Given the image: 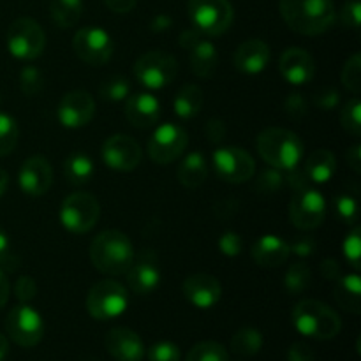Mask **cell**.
<instances>
[{
	"label": "cell",
	"mask_w": 361,
	"mask_h": 361,
	"mask_svg": "<svg viewBox=\"0 0 361 361\" xmlns=\"http://www.w3.org/2000/svg\"><path fill=\"white\" fill-rule=\"evenodd\" d=\"M279 11L293 32L307 37L328 32L337 18L334 0H279Z\"/></svg>",
	"instance_id": "6da1fadb"
},
{
	"label": "cell",
	"mask_w": 361,
	"mask_h": 361,
	"mask_svg": "<svg viewBox=\"0 0 361 361\" xmlns=\"http://www.w3.org/2000/svg\"><path fill=\"white\" fill-rule=\"evenodd\" d=\"M134 247L129 236L116 229L99 233L90 243V261L97 271L111 277L123 275L133 264Z\"/></svg>",
	"instance_id": "7a4b0ae2"
},
{
	"label": "cell",
	"mask_w": 361,
	"mask_h": 361,
	"mask_svg": "<svg viewBox=\"0 0 361 361\" xmlns=\"http://www.w3.org/2000/svg\"><path fill=\"white\" fill-rule=\"evenodd\" d=\"M257 152L261 159L279 171L296 169L305 155V145L296 133L282 127H268L257 136Z\"/></svg>",
	"instance_id": "3957f363"
},
{
	"label": "cell",
	"mask_w": 361,
	"mask_h": 361,
	"mask_svg": "<svg viewBox=\"0 0 361 361\" xmlns=\"http://www.w3.org/2000/svg\"><path fill=\"white\" fill-rule=\"evenodd\" d=\"M293 324L302 335L316 341H330L341 334L342 321L326 303L317 300H302L293 309Z\"/></svg>",
	"instance_id": "277c9868"
},
{
	"label": "cell",
	"mask_w": 361,
	"mask_h": 361,
	"mask_svg": "<svg viewBox=\"0 0 361 361\" xmlns=\"http://www.w3.org/2000/svg\"><path fill=\"white\" fill-rule=\"evenodd\" d=\"M187 11L194 28L204 37L222 35L235 20V11L229 0H189Z\"/></svg>",
	"instance_id": "5b68a950"
},
{
	"label": "cell",
	"mask_w": 361,
	"mask_h": 361,
	"mask_svg": "<svg viewBox=\"0 0 361 361\" xmlns=\"http://www.w3.org/2000/svg\"><path fill=\"white\" fill-rule=\"evenodd\" d=\"M129 307V293L120 282L104 279L92 286L87 296V310L94 319L109 321L122 316Z\"/></svg>",
	"instance_id": "8992f818"
},
{
	"label": "cell",
	"mask_w": 361,
	"mask_h": 361,
	"mask_svg": "<svg viewBox=\"0 0 361 361\" xmlns=\"http://www.w3.org/2000/svg\"><path fill=\"white\" fill-rule=\"evenodd\" d=\"M46 48V34L34 18H18L7 30V49L18 60H35Z\"/></svg>",
	"instance_id": "52a82bcc"
},
{
	"label": "cell",
	"mask_w": 361,
	"mask_h": 361,
	"mask_svg": "<svg viewBox=\"0 0 361 361\" xmlns=\"http://www.w3.org/2000/svg\"><path fill=\"white\" fill-rule=\"evenodd\" d=\"M176 74H178V63L175 56L161 49L143 53L134 63L136 80L150 90H161L171 85Z\"/></svg>",
	"instance_id": "ba28073f"
},
{
	"label": "cell",
	"mask_w": 361,
	"mask_h": 361,
	"mask_svg": "<svg viewBox=\"0 0 361 361\" xmlns=\"http://www.w3.org/2000/svg\"><path fill=\"white\" fill-rule=\"evenodd\" d=\"M101 217V204L97 197L88 192H74L62 201L60 222L74 235H85L97 224Z\"/></svg>",
	"instance_id": "9c48e42d"
},
{
	"label": "cell",
	"mask_w": 361,
	"mask_h": 361,
	"mask_svg": "<svg viewBox=\"0 0 361 361\" xmlns=\"http://www.w3.org/2000/svg\"><path fill=\"white\" fill-rule=\"evenodd\" d=\"M6 331L14 344L34 348L44 337V321L30 303H20L7 314Z\"/></svg>",
	"instance_id": "30bf717a"
},
{
	"label": "cell",
	"mask_w": 361,
	"mask_h": 361,
	"mask_svg": "<svg viewBox=\"0 0 361 361\" xmlns=\"http://www.w3.org/2000/svg\"><path fill=\"white\" fill-rule=\"evenodd\" d=\"M326 217V201L316 189L303 187L298 189L289 203V219L300 231H314Z\"/></svg>",
	"instance_id": "8fae6325"
},
{
	"label": "cell",
	"mask_w": 361,
	"mask_h": 361,
	"mask_svg": "<svg viewBox=\"0 0 361 361\" xmlns=\"http://www.w3.org/2000/svg\"><path fill=\"white\" fill-rule=\"evenodd\" d=\"M73 49L80 60L92 67H101L111 60L115 44L104 28L85 27L74 34Z\"/></svg>",
	"instance_id": "7c38bea8"
},
{
	"label": "cell",
	"mask_w": 361,
	"mask_h": 361,
	"mask_svg": "<svg viewBox=\"0 0 361 361\" xmlns=\"http://www.w3.org/2000/svg\"><path fill=\"white\" fill-rule=\"evenodd\" d=\"M189 145V134L185 129L176 123H162L152 134L148 141V157L155 164H171L176 159L182 157Z\"/></svg>",
	"instance_id": "4fadbf2b"
},
{
	"label": "cell",
	"mask_w": 361,
	"mask_h": 361,
	"mask_svg": "<svg viewBox=\"0 0 361 361\" xmlns=\"http://www.w3.org/2000/svg\"><path fill=\"white\" fill-rule=\"evenodd\" d=\"M214 168L221 180L228 183H245L252 180L256 173V162L252 155L238 147H222L214 152Z\"/></svg>",
	"instance_id": "5bb4252c"
},
{
	"label": "cell",
	"mask_w": 361,
	"mask_h": 361,
	"mask_svg": "<svg viewBox=\"0 0 361 361\" xmlns=\"http://www.w3.org/2000/svg\"><path fill=\"white\" fill-rule=\"evenodd\" d=\"M102 161L113 171L129 173L140 166L143 159L140 143L127 134H113L102 145Z\"/></svg>",
	"instance_id": "9a60e30c"
},
{
	"label": "cell",
	"mask_w": 361,
	"mask_h": 361,
	"mask_svg": "<svg viewBox=\"0 0 361 361\" xmlns=\"http://www.w3.org/2000/svg\"><path fill=\"white\" fill-rule=\"evenodd\" d=\"M59 122L67 129H80L88 126L95 116V101L87 90H71L60 99Z\"/></svg>",
	"instance_id": "2e32d148"
},
{
	"label": "cell",
	"mask_w": 361,
	"mask_h": 361,
	"mask_svg": "<svg viewBox=\"0 0 361 361\" xmlns=\"http://www.w3.org/2000/svg\"><path fill=\"white\" fill-rule=\"evenodd\" d=\"M20 189L30 197H41L51 189L53 168L42 155H32L21 164L18 173Z\"/></svg>",
	"instance_id": "e0dca14e"
},
{
	"label": "cell",
	"mask_w": 361,
	"mask_h": 361,
	"mask_svg": "<svg viewBox=\"0 0 361 361\" xmlns=\"http://www.w3.org/2000/svg\"><path fill=\"white\" fill-rule=\"evenodd\" d=\"M127 274V284H129L130 291L136 295L145 296L154 293L161 284V268H159V261L154 252L147 250L141 252L140 256H134L133 264L129 267Z\"/></svg>",
	"instance_id": "ac0fdd59"
},
{
	"label": "cell",
	"mask_w": 361,
	"mask_h": 361,
	"mask_svg": "<svg viewBox=\"0 0 361 361\" xmlns=\"http://www.w3.org/2000/svg\"><path fill=\"white\" fill-rule=\"evenodd\" d=\"M183 296L197 309H212L222 296V284L210 274H194L183 281Z\"/></svg>",
	"instance_id": "d6986e66"
},
{
	"label": "cell",
	"mask_w": 361,
	"mask_h": 361,
	"mask_svg": "<svg viewBox=\"0 0 361 361\" xmlns=\"http://www.w3.org/2000/svg\"><path fill=\"white\" fill-rule=\"evenodd\" d=\"M106 351L116 361H141L145 358V344L140 335L126 326L111 328L104 338Z\"/></svg>",
	"instance_id": "ffe728a7"
},
{
	"label": "cell",
	"mask_w": 361,
	"mask_h": 361,
	"mask_svg": "<svg viewBox=\"0 0 361 361\" xmlns=\"http://www.w3.org/2000/svg\"><path fill=\"white\" fill-rule=\"evenodd\" d=\"M279 69L284 80L291 85H305L314 80L316 62L312 55L303 48H288L282 51Z\"/></svg>",
	"instance_id": "44dd1931"
},
{
	"label": "cell",
	"mask_w": 361,
	"mask_h": 361,
	"mask_svg": "<svg viewBox=\"0 0 361 361\" xmlns=\"http://www.w3.org/2000/svg\"><path fill=\"white\" fill-rule=\"evenodd\" d=\"M126 118L130 126L137 129H150L159 122L161 116V104L157 97L148 92H137L126 99Z\"/></svg>",
	"instance_id": "7402d4cb"
},
{
	"label": "cell",
	"mask_w": 361,
	"mask_h": 361,
	"mask_svg": "<svg viewBox=\"0 0 361 361\" xmlns=\"http://www.w3.org/2000/svg\"><path fill=\"white\" fill-rule=\"evenodd\" d=\"M270 46L261 39H247L236 48L233 63L243 74H259L270 62Z\"/></svg>",
	"instance_id": "603a6c76"
},
{
	"label": "cell",
	"mask_w": 361,
	"mask_h": 361,
	"mask_svg": "<svg viewBox=\"0 0 361 361\" xmlns=\"http://www.w3.org/2000/svg\"><path fill=\"white\" fill-rule=\"evenodd\" d=\"M252 259L263 268H277L291 256L289 243L275 235H264L252 245Z\"/></svg>",
	"instance_id": "cb8c5ba5"
},
{
	"label": "cell",
	"mask_w": 361,
	"mask_h": 361,
	"mask_svg": "<svg viewBox=\"0 0 361 361\" xmlns=\"http://www.w3.org/2000/svg\"><path fill=\"white\" fill-rule=\"evenodd\" d=\"M335 171H337V157L334 152L326 150V148L312 152L305 159V166H303V175L312 183L330 182Z\"/></svg>",
	"instance_id": "d4e9b609"
},
{
	"label": "cell",
	"mask_w": 361,
	"mask_h": 361,
	"mask_svg": "<svg viewBox=\"0 0 361 361\" xmlns=\"http://www.w3.org/2000/svg\"><path fill=\"white\" fill-rule=\"evenodd\" d=\"M334 296H335V302L338 303V307H342L345 312L358 316V314L361 312V279H360V275L358 274L341 275V277L335 281Z\"/></svg>",
	"instance_id": "484cf974"
},
{
	"label": "cell",
	"mask_w": 361,
	"mask_h": 361,
	"mask_svg": "<svg viewBox=\"0 0 361 361\" xmlns=\"http://www.w3.org/2000/svg\"><path fill=\"white\" fill-rule=\"evenodd\" d=\"M176 178L187 189H197L208 178V162L201 152H192L180 162Z\"/></svg>",
	"instance_id": "4316f807"
},
{
	"label": "cell",
	"mask_w": 361,
	"mask_h": 361,
	"mask_svg": "<svg viewBox=\"0 0 361 361\" xmlns=\"http://www.w3.org/2000/svg\"><path fill=\"white\" fill-rule=\"evenodd\" d=\"M217 48L208 39H201L192 49H189L190 71L197 78H212L217 69Z\"/></svg>",
	"instance_id": "83f0119b"
},
{
	"label": "cell",
	"mask_w": 361,
	"mask_h": 361,
	"mask_svg": "<svg viewBox=\"0 0 361 361\" xmlns=\"http://www.w3.org/2000/svg\"><path fill=\"white\" fill-rule=\"evenodd\" d=\"M204 102V94L197 85H183L175 95V101H173V111L178 118L182 120H190L194 116L200 115L201 108H203Z\"/></svg>",
	"instance_id": "f1b7e54d"
},
{
	"label": "cell",
	"mask_w": 361,
	"mask_h": 361,
	"mask_svg": "<svg viewBox=\"0 0 361 361\" xmlns=\"http://www.w3.org/2000/svg\"><path fill=\"white\" fill-rule=\"evenodd\" d=\"M95 175V168L92 159L83 152H73L63 161V176L71 185H85Z\"/></svg>",
	"instance_id": "f546056e"
},
{
	"label": "cell",
	"mask_w": 361,
	"mask_h": 361,
	"mask_svg": "<svg viewBox=\"0 0 361 361\" xmlns=\"http://www.w3.org/2000/svg\"><path fill=\"white\" fill-rule=\"evenodd\" d=\"M49 16L56 27L71 28L83 16V0H51Z\"/></svg>",
	"instance_id": "4dcf8cb0"
},
{
	"label": "cell",
	"mask_w": 361,
	"mask_h": 361,
	"mask_svg": "<svg viewBox=\"0 0 361 361\" xmlns=\"http://www.w3.org/2000/svg\"><path fill=\"white\" fill-rule=\"evenodd\" d=\"M263 348V335L256 328H242L231 338V349L238 356H256Z\"/></svg>",
	"instance_id": "1f68e13d"
},
{
	"label": "cell",
	"mask_w": 361,
	"mask_h": 361,
	"mask_svg": "<svg viewBox=\"0 0 361 361\" xmlns=\"http://www.w3.org/2000/svg\"><path fill=\"white\" fill-rule=\"evenodd\" d=\"M310 282H312V271L305 263H293L286 271L284 286L289 295H302L310 288Z\"/></svg>",
	"instance_id": "d6a6232c"
},
{
	"label": "cell",
	"mask_w": 361,
	"mask_h": 361,
	"mask_svg": "<svg viewBox=\"0 0 361 361\" xmlns=\"http://www.w3.org/2000/svg\"><path fill=\"white\" fill-rule=\"evenodd\" d=\"M20 140V127L18 122L7 113H0V157L13 154Z\"/></svg>",
	"instance_id": "836d02e7"
},
{
	"label": "cell",
	"mask_w": 361,
	"mask_h": 361,
	"mask_svg": "<svg viewBox=\"0 0 361 361\" xmlns=\"http://www.w3.org/2000/svg\"><path fill=\"white\" fill-rule=\"evenodd\" d=\"M185 361H229V353L219 342L207 341L194 345Z\"/></svg>",
	"instance_id": "e575fe53"
},
{
	"label": "cell",
	"mask_w": 361,
	"mask_h": 361,
	"mask_svg": "<svg viewBox=\"0 0 361 361\" xmlns=\"http://www.w3.org/2000/svg\"><path fill=\"white\" fill-rule=\"evenodd\" d=\"M99 94L106 101L120 102L130 95V83L123 76H111L102 81L101 87H99Z\"/></svg>",
	"instance_id": "d590c367"
},
{
	"label": "cell",
	"mask_w": 361,
	"mask_h": 361,
	"mask_svg": "<svg viewBox=\"0 0 361 361\" xmlns=\"http://www.w3.org/2000/svg\"><path fill=\"white\" fill-rule=\"evenodd\" d=\"M341 123L345 133L358 137L361 134V102L358 97L349 99L341 111Z\"/></svg>",
	"instance_id": "8d00e7d4"
},
{
	"label": "cell",
	"mask_w": 361,
	"mask_h": 361,
	"mask_svg": "<svg viewBox=\"0 0 361 361\" xmlns=\"http://www.w3.org/2000/svg\"><path fill=\"white\" fill-rule=\"evenodd\" d=\"M342 85L348 88L351 94L358 95L361 90V55L355 53L348 59V62L344 63V69H342Z\"/></svg>",
	"instance_id": "74e56055"
},
{
	"label": "cell",
	"mask_w": 361,
	"mask_h": 361,
	"mask_svg": "<svg viewBox=\"0 0 361 361\" xmlns=\"http://www.w3.org/2000/svg\"><path fill=\"white\" fill-rule=\"evenodd\" d=\"M42 87H44V76H42L41 69H37L34 66H27L21 69L20 88L25 95L34 97V95L41 94Z\"/></svg>",
	"instance_id": "f35d334b"
},
{
	"label": "cell",
	"mask_w": 361,
	"mask_h": 361,
	"mask_svg": "<svg viewBox=\"0 0 361 361\" xmlns=\"http://www.w3.org/2000/svg\"><path fill=\"white\" fill-rule=\"evenodd\" d=\"M342 250H344L345 259L349 261L356 271L360 270V257H361V229L353 228L351 231L345 235L344 243H342Z\"/></svg>",
	"instance_id": "ab89813d"
},
{
	"label": "cell",
	"mask_w": 361,
	"mask_h": 361,
	"mask_svg": "<svg viewBox=\"0 0 361 361\" xmlns=\"http://www.w3.org/2000/svg\"><path fill=\"white\" fill-rule=\"evenodd\" d=\"M18 267H20V257L13 252L9 236L0 228V270L13 274L18 270Z\"/></svg>",
	"instance_id": "60d3db41"
},
{
	"label": "cell",
	"mask_w": 361,
	"mask_h": 361,
	"mask_svg": "<svg viewBox=\"0 0 361 361\" xmlns=\"http://www.w3.org/2000/svg\"><path fill=\"white\" fill-rule=\"evenodd\" d=\"M150 361H180V348L169 341H159L148 349Z\"/></svg>",
	"instance_id": "b9f144b4"
},
{
	"label": "cell",
	"mask_w": 361,
	"mask_h": 361,
	"mask_svg": "<svg viewBox=\"0 0 361 361\" xmlns=\"http://www.w3.org/2000/svg\"><path fill=\"white\" fill-rule=\"evenodd\" d=\"M335 208H337V214L345 224H355L356 219H358V203L353 196L348 194H342L335 200Z\"/></svg>",
	"instance_id": "7bdbcfd3"
},
{
	"label": "cell",
	"mask_w": 361,
	"mask_h": 361,
	"mask_svg": "<svg viewBox=\"0 0 361 361\" xmlns=\"http://www.w3.org/2000/svg\"><path fill=\"white\" fill-rule=\"evenodd\" d=\"M219 249H221V252L228 257L240 256L243 250L242 236L235 231H226L224 235L219 238Z\"/></svg>",
	"instance_id": "ee69618b"
},
{
	"label": "cell",
	"mask_w": 361,
	"mask_h": 361,
	"mask_svg": "<svg viewBox=\"0 0 361 361\" xmlns=\"http://www.w3.org/2000/svg\"><path fill=\"white\" fill-rule=\"evenodd\" d=\"M14 295L21 303H30L37 295V284L30 275H23L14 284Z\"/></svg>",
	"instance_id": "f6af8a7d"
},
{
	"label": "cell",
	"mask_w": 361,
	"mask_h": 361,
	"mask_svg": "<svg viewBox=\"0 0 361 361\" xmlns=\"http://www.w3.org/2000/svg\"><path fill=\"white\" fill-rule=\"evenodd\" d=\"M286 178L279 169H268L257 180V190H263V192H275V190L281 189L284 185Z\"/></svg>",
	"instance_id": "bcb514c9"
},
{
	"label": "cell",
	"mask_w": 361,
	"mask_h": 361,
	"mask_svg": "<svg viewBox=\"0 0 361 361\" xmlns=\"http://www.w3.org/2000/svg\"><path fill=\"white\" fill-rule=\"evenodd\" d=\"M361 21V4L360 0H349L342 7V23L345 27L360 28Z\"/></svg>",
	"instance_id": "7dc6e473"
},
{
	"label": "cell",
	"mask_w": 361,
	"mask_h": 361,
	"mask_svg": "<svg viewBox=\"0 0 361 361\" xmlns=\"http://www.w3.org/2000/svg\"><path fill=\"white\" fill-rule=\"evenodd\" d=\"M338 101H341V94L335 88H324V90L317 92L316 95V106H319L324 111L337 108Z\"/></svg>",
	"instance_id": "c3c4849f"
},
{
	"label": "cell",
	"mask_w": 361,
	"mask_h": 361,
	"mask_svg": "<svg viewBox=\"0 0 361 361\" xmlns=\"http://www.w3.org/2000/svg\"><path fill=\"white\" fill-rule=\"evenodd\" d=\"M286 113L291 118H302L307 115V101L302 97V94H291L286 101Z\"/></svg>",
	"instance_id": "681fc988"
},
{
	"label": "cell",
	"mask_w": 361,
	"mask_h": 361,
	"mask_svg": "<svg viewBox=\"0 0 361 361\" xmlns=\"http://www.w3.org/2000/svg\"><path fill=\"white\" fill-rule=\"evenodd\" d=\"M288 361H314V351L305 342H295L288 351Z\"/></svg>",
	"instance_id": "f907efd6"
},
{
	"label": "cell",
	"mask_w": 361,
	"mask_h": 361,
	"mask_svg": "<svg viewBox=\"0 0 361 361\" xmlns=\"http://www.w3.org/2000/svg\"><path fill=\"white\" fill-rule=\"evenodd\" d=\"M289 249H291V252H295L296 256L309 257L310 254H314V250H316V242H314V238H310V236H300V238H296L295 242L289 245Z\"/></svg>",
	"instance_id": "816d5d0a"
},
{
	"label": "cell",
	"mask_w": 361,
	"mask_h": 361,
	"mask_svg": "<svg viewBox=\"0 0 361 361\" xmlns=\"http://www.w3.org/2000/svg\"><path fill=\"white\" fill-rule=\"evenodd\" d=\"M204 133L212 143H221L226 137V123L221 118H212L204 127Z\"/></svg>",
	"instance_id": "f5cc1de1"
},
{
	"label": "cell",
	"mask_w": 361,
	"mask_h": 361,
	"mask_svg": "<svg viewBox=\"0 0 361 361\" xmlns=\"http://www.w3.org/2000/svg\"><path fill=\"white\" fill-rule=\"evenodd\" d=\"M203 37H204V35L201 34L200 30H196V28H189V30L182 32L178 42H180V46L185 49V51H189V49H192L194 46H196L197 42H200Z\"/></svg>",
	"instance_id": "db71d44e"
},
{
	"label": "cell",
	"mask_w": 361,
	"mask_h": 361,
	"mask_svg": "<svg viewBox=\"0 0 361 361\" xmlns=\"http://www.w3.org/2000/svg\"><path fill=\"white\" fill-rule=\"evenodd\" d=\"M106 4L108 9H111L113 13H118V14H126L130 13V11L136 7L137 0H102Z\"/></svg>",
	"instance_id": "11a10c76"
},
{
	"label": "cell",
	"mask_w": 361,
	"mask_h": 361,
	"mask_svg": "<svg viewBox=\"0 0 361 361\" xmlns=\"http://www.w3.org/2000/svg\"><path fill=\"white\" fill-rule=\"evenodd\" d=\"M321 274H323L324 279L335 282L342 275L341 264H338L335 259H324L323 264H321Z\"/></svg>",
	"instance_id": "9f6ffc18"
},
{
	"label": "cell",
	"mask_w": 361,
	"mask_h": 361,
	"mask_svg": "<svg viewBox=\"0 0 361 361\" xmlns=\"http://www.w3.org/2000/svg\"><path fill=\"white\" fill-rule=\"evenodd\" d=\"M345 159H348L349 168L355 173H361V147L360 145H353L351 148L345 154Z\"/></svg>",
	"instance_id": "6f0895ef"
},
{
	"label": "cell",
	"mask_w": 361,
	"mask_h": 361,
	"mask_svg": "<svg viewBox=\"0 0 361 361\" xmlns=\"http://www.w3.org/2000/svg\"><path fill=\"white\" fill-rule=\"evenodd\" d=\"M171 25H173L171 18L166 16V14H157V16L152 20L150 28L154 32H164V30H168V28H171Z\"/></svg>",
	"instance_id": "680465c9"
},
{
	"label": "cell",
	"mask_w": 361,
	"mask_h": 361,
	"mask_svg": "<svg viewBox=\"0 0 361 361\" xmlns=\"http://www.w3.org/2000/svg\"><path fill=\"white\" fill-rule=\"evenodd\" d=\"M9 293H11V286L9 281H7V275L6 271L0 270V309L7 303L9 300Z\"/></svg>",
	"instance_id": "91938a15"
},
{
	"label": "cell",
	"mask_w": 361,
	"mask_h": 361,
	"mask_svg": "<svg viewBox=\"0 0 361 361\" xmlns=\"http://www.w3.org/2000/svg\"><path fill=\"white\" fill-rule=\"evenodd\" d=\"M9 355V341H7L6 335L0 334V361H4Z\"/></svg>",
	"instance_id": "94428289"
},
{
	"label": "cell",
	"mask_w": 361,
	"mask_h": 361,
	"mask_svg": "<svg viewBox=\"0 0 361 361\" xmlns=\"http://www.w3.org/2000/svg\"><path fill=\"white\" fill-rule=\"evenodd\" d=\"M7 187H9V175L6 173V169L0 168V197L6 194Z\"/></svg>",
	"instance_id": "6125c7cd"
}]
</instances>
